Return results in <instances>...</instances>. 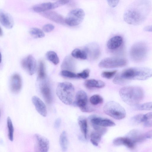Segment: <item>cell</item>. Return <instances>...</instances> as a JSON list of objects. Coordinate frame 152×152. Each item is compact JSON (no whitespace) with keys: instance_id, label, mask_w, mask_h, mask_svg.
I'll return each instance as SVG.
<instances>
[{"instance_id":"cell-1","label":"cell","mask_w":152,"mask_h":152,"mask_svg":"<svg viewBox=\"0 0 152 152\" xmlns=\"http://www.w3.org/2000/svg\"><path fill=\"white\" fill-rule=\"evenodd\" d=\"M151 9L150 0H135L126 10L124 20L130 25H140L146 19Z\"/></svg>"},{"instance_id":"cell-2","label":"cell","mask_w":152,"mask_h":152,"mask_svg":"<svg viewBox=\"0 0 152 152\" xmlns=\"http://www.w3.org/2000/svg\"><path fill=\"white\" fill-rule=\"evenodd\" d=\"M151 69L147 67H133L126 69L117 75L113 82L116 84L124 85L131 80H145L151 77Z\"/></svg>"},{"instance_id":"cell-3","label":"cell","mask_w":152,"mask_h":152,"mask_svg":"<svg viewBox=\"0 0 152 152\" xmlns=\"http://www.w3.org/2000/svg\"><path fill=\"white\" fill-rule=\"evenodd\" d=\"M119 94L124 102L131 106L139 104L144 96L142 89L136 86H126L122 88L119 91Z\"/></svg>"},{"instance_id":"cell-4","label":"cell","mask_w":152,"mask_h":152,"mask_svg":"<svg viewBox=\"0 0 152 152\" xmlns=\"http://www.w3.org/2000/svg\"><path fill=\"white\" fill-rule=\"evenodd\" d=\"M75 89L73 84L69 82L59 83L56 89V95L64 104L70 105L74 102Z\"/></svg>"},{"instance_id":"cell-5","label":"cell","mask_w":152,"mask_h":152,"mask_svg":"<svg viewBox=\"0 0 152 152\" xmlns=\"http://www.w3.org/2000/svg\"><path fill=\"white\" fill-rule=\"evenodd\" d=\"M103 110L106 114L116 120L122 119L126 115L124 108L119 103L114 101L107 102Z\"/></svg>"},{"instance_id":"cell-6","label":"cell","mask_w":152,"mask_h":152,"mask_svg":"<svg viewBox=\"0 0 152 152\" xmlns=\"http://www.w3.org/2000/svg\"><path fill=\"white\" fill-rule=\"evenodd\" d=\"M148 53V48L144 43L139 42L135 43L131 47L130 51L131 58L136 62H140L145 59Z\"/></svg>"},{"instance_id":"cell-7","label":"cell","mask_w":152,"mask_h":152,"mask_svg":"<svg viewBox=\"0 0 152 152\" xmlns=\"http://www.w3.org/2000/svg\"><path fill=\"white\" fill-rule=\"evenodd\" d=\"M85 16L84 10L77 8L71 10L65 19V23L70 26H77L83 20Z\"/></svg>"},{"instance_id":"cell-8","label":"cell","mask_w":152,"mask_h":152,"mask_svg":"<svg viewBox=\"0 0 152 152\" xmlns=\"http://www.w3.org/2000/svg\"><path fill=\"white\" fill-rule=\"evenodd\" d=\"M127 63V61L125 58L118 57H110L102 60L98 65L101 68H113L125 66Z\"/></svg>"},{"instance_id":"cell-9","label":"cell","mask_w":152,"mask_h":152,"mask_svg":"<svg viewBox=\"0 0 152 152\" xmlns=\"http://www.w3.org/2000/svg\"><path fill=\"white\" fill-rule=\"evenodd\" d=\"M88 98L86 92L83 90H80L76 93L74 103L81 111L84 112H90L94 109L88 105Z\"/></svg>"},{"instance_id":"cell-10","label":"cell","mask_w":152,"mask_h":152,"mask_svg":"<svg viewBox=\"0 0 152 152\" xmlns=\"http://www.w3.org/2000/svg\"><path fill=\"white\" fill-rule=\"evenodd\" d=\"M21 65L22 68L30 75H33L36 71V61L31 55H29L24 58L21 61Z\"/></svg>"},{"instance_id":"cell-11","label":"cell","mask_w":152,"mask_h":152,"mask_svg":"<svg viewBox=\"0 0 152 152\" xmlns=\"http://www.w3.org/2000/svg\"><path fill=\"white\" fill-rule=\"evenodd\" d=\"M34 138L36 151L47 152L48 151L49 142L47 138L39 134H36L34 135Z\"/></svg>"},{"instance_id":"cell-12","label":"cell","mask_w":152,"mask_h":152,"mask_svg":"<svg viewBox=\"0 0 152 152\" xmlns=\"http://www.w3.org/2000/svg\"><path fill=\"white\" fill-rule=\"evenodd\" d=\"M94 129L91 133L90 141L94 145L97 146L102 136L105 134L107 129L104 127L96 125L92 126Z\"/></svg>"},{"instance_id":"cell-13","label":"cell","mask_w":152,"mask_h":152,"mask_svg":"<svg viewBox=\"0 0 152 152\" xmlns=\"http://www.w3.org/2000/svg\"><path fill=\"white\" fill-rule=\"evenodd\" d=\"M89 119L92 126L96 125L103 127H107L114 126L115 125V123L110 119L96 115L90 116Z\"/></svg>"},{"instance_id":"cell-14","label":"cell","mask_w":152,"mask_h":152,"mask_svg":"<svg viewBox=\"0 0 152 152\" xmlns=\"http://www.w3.org/2000/svg\"><path fill=\"white\" fill-rule=\"evenodd\" d=\"M41 93L45 101L47 104H50L53 99L52 94L51 88L48 82L44 81L40 85Z\"/></svg>"},{"instance_id":"cell-15","label":"cell","mask_w":152,"mask_h":152,"mask_svg":"<svg viewBox=\"0 0 152 152\" xmlns=\"http://www.w3.org/2000/svg\"><path fill=\"white\" fill-rule=\"evenodd\" d=\"M22 87V80L21 76L18 74H15L11 77L10 88L12 92L14 94L18 93Z\"/></svg>"},{"instance_id":"cell-16","label":"cell","mask_w":152,"mask_h":152,"mask_svg":"<svg viewBox=\"0 0 152 152\" xmlns=\"http://www.w3.org/2000/svg\"><path fill=\"white\" fill-rule=\"evenodd\" d=\"M43 17L57 23L64 24L65 23V19L63 17L58 13L50 10L40 13Z\"/></svg>"},{"instance_id":"cell-17","label":"cell","mask_w":152,"mask_h":152,"mask_svg":"<svg viewBox=\"0 0 152 152\" xmlns=\"http://www.w3.org/2000/svg\"><path fill=\"white\" fill-rule=\"evenodd\" d=\"M0 23L5 27L10 29L14 24L13 18L11 16L2 10L0 9Z\"/></svg>"},{"instance_id":"cell-18","label":"cell","mask_w":152,"mask_h":152,"mask_svg":"<svg viewBox=\"0 0 152 152\" xmlns=\"http://www.w3.org/2000/svg\"><path fill=\"white\" fill-rule=\"evenodd\" d=\"M32 101L37 112L42 116L45 117L47 115V110L44 102L39 98L35 96L32 97Z\"/></svg>"},{"instance_id":"cell-19","label":"cell","mask_w":152,"mask_h":152,"mask_svg":"<svg viewBox=\"0 0 152 152\" xmlns=\"http://www.w3.org/2000/svg\"><path fill=\"white\" fill-rule=\"evenodd\" d=\"M126 137L128 138L135 144L142 142L145 139V134L136 129L130 130L127 133Z\"/></svg>"},{"instance_id":"cell-20","label":"cell","mask_w":152,"mask_h":152,"mask_svg":"<svg viewBox=\"0 0 152 152\" xmlns=\"http://www.w3.org/2000/svg\"><path fill=\"white\" fill-rule=\"evenodd\" d=\"M113 144L116 146L124 145L130 149H134L136 144L128 138L125 137H119L113 141Z\"/></svg>"},{"instance_id":"cell-21","label":"cell","mask_w":152,"mask_h":152,"mask_svg":"<svg viewBox=\"0 0 152 152\" xmlns=\"http://www.w3.org/2000/svg\"><path fill=\"white\" fill-rule=\"evenodd\" d=\"M123 39L121 37L116 36L111 38L108 41L107 46L111 50H114L119 48L123 43Z\"/></svg>"},{"instance_id":"cell-22","label":"cell","mask_w":152,"mask_h":152,"mask_svg":"<svg viewBox=\"0 0 152 152\" xmlns=\"http://www.w3.org/2000/svg\"><path fill=\"white\" fill-rule=\"evenodd\" d=\"M84 85L87 88L91 89L95 88H102L105 86V84L100 80L91 79L86 80L84 83Z\"/></svg>"},{"instance_id":"cell-23","label":"cell","mask_w":152,"mask_h":152,"mask_svg":"<svg viewBox=\"0 0 152 152\" xmlns=\"http://www.w3.org/2000/svg\"><path fill=\"white\" fill-rule=\"evenodd\" d=\"M89 48L86 49L87 54L89 53L92 58L95 59L99 56L100 53L99 46L96 43H92Z\"/></svg>"},{"instance_id":"cell-24","label":"cell","mask_w":152,"mask_h":152,"mask_svg":"<svg viewBox=\"0 0 152 152\" xmlns=\"http://www.w3.org/2000/svg\"><path fill=\"white\" fill-rule=\"evenodd\" d=\"M78 122L81 132L85 139H87L88 125L86 118L83 116H80L78 119Z\"/></svg>"},{"instance_id":"cell-25","label":"cell","mask_w":152,"mask_h":152,"mask_svg":"<svg viewBox=\"0 0 152 152\" xmlns=\"http://www.w3.org/2000/svg\"><path fill=\"white\" fill-rule=\"evenodd\" d=\"M34 11L41 13L52 10V3L45 2L34 6L32 7Z\"/></svg>"},{"instance_id":"cell-26","label":"cell","mask_w":152,"mask_h":152,"mask_svg":"<svg viewBox=\"0 0 152 152\" xmlns=\"http://www.w3.org/2000/svg\"><path fill=\"white\" fill-rule=\"evenodd\" d=\"M59 144L62 151H66L68 148L69 141L66 131H63L59 137Z\"/></svg>"},{"instance_id":"cell-27","label":"cell","mask_w":152,"mask_h":152,"mask_svg":"<svg viewBox=\"0 0 152 152\" xmlns=\"http://www.w3.org/2000/svg\"><path fill=\"white\" fill-rule=\"evenodd\" d=\"M72 56L76 58L86 59L87 58L88 54L86 50H81L78 48L74 49L71 53Z\"/></svg>"},{"instance_id":"cell-28","label":"cell","mask_w":152,"mask_h":152,"mask_svg":"<svg viewBox=\"0 0 152 152\" xmlns=\"http://www.w3.org/2000/svg\"><path fill=\"white\" fill-rule=\"evenodd\" d=\"M74 62L72 58L69 56H66L62 63L61 67L63 70L70 71L74 66Z\"/></svg>"},{"instance_id":"cell-29","label":"cell","mask_w":152,"mask_h":152,"mask_svg":"<svg viewBox=\"0 0 152 152\" xmlns=\"http://www.w3.org/2000/svg\"><path fill=\"white\" fill-rule=\"evenodd\" d=\"M31 35L35 38H40L44 37L45 36L43 31L41 29L37 28H32L29 31Z\"/></svg>"},{"instance_id":"cell-30","label":"cell","mask_w":152,"mask_h":152,"mask_svg":"<svg viewBox=\"0 0 152 152\" xmlns=\"http://www.w3.org/2000/svg\"><path fill=\"white\" fill-rule=\"evenodd\" d=\"M46 56L48 60L55 65H57L59 62V59L57 55L53 51H48L46 53Z\"/></svg>"},{"instance_id":"cell-31","label":"cell","mask_w":152,"mask_h":152,"mask_svg":"<svg viewBox=\"0 0 152 152\" xmlns=\"http://www.w3.org/2000/svg\"><path fill=\"white\" fill-rule=\"evenodd\" d=\"M8 129V137L10 140L12 141L13 140L14 128L12 120L10 117H8L7 120Z\"/></svg>"},{"instance_id":"cell-32","label":"cell","mask_w":152,"mask_h":152,"mask_svg":"<svg viewBox=\"0 0 152 152\" xmlns=\"http://www.w3.org/2000/svg\"><path fill=\"white\" fill-rule=\"evenodd\" d=\"M46 76L45 66L44 63L42 61L39 63L38 70V77L40 80H44Z\"/></svg>"},{"instance_id":"cell-33","label":"cell","mask_w":152,"mask_h":152,"mask_svg":"<svg viewBox=\"0 0 152 152\" xmlns=\"http://www.w3.org/2000/svg\"><path fill=\"white\" fill-rule=\"evenodd\" d=\"M152 102H148L134 105L135 108L138 110H152Z\"/></svg>"},{"instance_id":"cell-34","label":"cell","mask_w":152,"mask_h":152,"mask_svg":"<svg viewBox=\"0 0 152 152\" xmlns=\"http://www.w3.org/2000/svg\"><path fill=\"white\" fill-rule=\"evenodd\" d=\"M89 100L91 104L96 105L102 103L103 99L100 95L98 94H95L90 97Z\"/></svg>"},{"instance_id":"cell-35","label":"cell","mask_w":152,"mask_h":152,"mask_svg":"<svg viewBox=\"0 0 152 152\" xmlns=\"http://www.w3.org/2000/svg\"><path fill=\"white\" fill-rule=\"evenodd\" d=\"M60 75L63 77L69 78H75L77 77V74L71 72V71L63 70L60 72Z\"/></svg>"},{"instance_id":"cell-36","label":"cell","mask_w":152,"mask_h":152,"mask_svg":"<svg viewBox=\"0 0 152 152\" xmlns=\"http://www.w3.org/2000/svg\"><path fill=\"white\" fill-rule=\"evenodd\" d=\"M70 0H58L56 2L52 3V10L66 4Z\"/></svg>"},{"instance_id":"cell-37","label":"cell","mask_w":152,"mask_h":152,"mask_svg":"<svg viewBox=\"0 0 152 152\" xmlns=\"http://www.w3.org/2000/svg\"><path fill=\"white\" fill-rule=\"evenodd\" d=\"M144 115L137 114L133 116L131 118L132 121L134 124H138L143 122Z\"/></svg>"},{"instance_id":"cell-38","label":"cell","mask_w":152,"mask_h":152,"mask_svg":"<svg viewBox=\"0 0 152 152\" xmlns=\"http://www.w3.org/2000/svg\"><path fill=\"white\" fill-rule=\"evenodd\" d=\"M116 72L117 71L116 70L112 71H104L102 72L101 75L104 78L110 79L114 76Z\"/></svg>"},{"instance_id":"cell-39","label":"cell","mask_w":152,"mask_h":152,"mask_svg":"<svg viewBox=\"0 0 152 152\" xmlns=\"http://www.w3.org/2000/svg\"><path fill=\"white\" fill-rule=\"evenodd\" d=\"M90 72L88 69H85L81 72L77 74V77L86 79L89 76Z\"/></svg>"},{"instance_id":"cell-40","label":"cell","mask_w":152,"mask_h":152,"mask_svg":"<svg viewBox=\"0 0 152 152\" xmlns=\"http://www.w3.org/2000/svg\"><path fill=\"white\" fill-rule=\"evenodd\" d=\"M55 28L54 26L51 24H47L44 25L42 29L43 31L45 32L48 33L52 31Z\"/></svg>"},{"instance_id":"cell-41","label":"cell","mask_w":152,"mask_h":152,"mask_svg":"<svg viewBox=\"0 0 152 152\" xmlns=\"http://www.w3.org/2000/svg\"><path fill=\"white\" fill-rule=\"evenodd\" d=\"M120 0H107L108 5L111 7H116L119 3Z\"/></svg>"},{"instance_id":"cell-42","label":"cell","mask_w":152,"mask_h":152,"mask_svg":"<svg viewBox=\"0 0 152 152\" xmlns=\"http://www.w3.org/2000/svg\"><path fill=\"white\" fill-rule=\"evenodd\" d=\"M152 112H149L145 115H144L143 122H144L152 119Z\"/></svg>"},{"instance_id":"cell-43","label":"cell","mask_w":152,"mask_h":152,"mask_svg":"<svg viewBox=\"0 0 152 152\" xmlns=\"http://www.w3.org/2000/svg\"><path fill=\"white\" fill-rule=\"evenodd\" d=\"M61 122L60 118H57L55 121L54 124V126L55 128H58L60 126Z\"/></svg>"},{"instance_id":"cell-44","label":"cell","mask_w":152,"mask_h":152,"mask_svg":"<svg viewBox=\"0 0 152 152\" xmlns=\"http://www.w3.org/2000/svg\"><path fill=\"white\" fill-rule=\"evenodd\" d=\"M144 122V126L145 127H150L152 126V121L148 120Z\"/></svg>"},{"instance_id":"cell-45","label":"cell","mask_w":152,"mask_h":152,"mask_svg":"<svg viewBox=\"0 0 152 152\" xmlns=\"http://www.w3.org/2000/svg\"><path fill=\"white\" fill-rule=\"evenodd\" d=\"M152 130L149 131L145 134L146 138L151 139L152 138Z\"/></svg>"},{"instance_id":"cell-46","label":"cell","mask_w":152,"mask_h":152,"mask_svg":"<svg viewBox=\"0 0 152 152\" xmlns=\"http://www.w3.org/2000/svg\"><path fill=\"white\" fill-rule=\"evenodd\" d=\"M143 30L146 31L151 32L152 31V26H148L145 27Z\"/></svg>"},{"instance_id":"cell-47","label":"cell","mask_w":152,"mask_h":152,"mask_svg":"<svg viewBox=\"0 0 152 152\" xmlns=\"http://www.w3.org/2000/svg\"><path fill=\"white\" fill-rule=\"evenodd\" d=\"M3 34V32L0 26V36H1Z\"/></svg>"},{"instance_id":"cell-48","label":"cell","mask_w":152,"mask_h":152,"mask_svg":"<svg viewBox=\"0 0 152 152\" xmlns=\"http://www.w3.org/2000/svg\"><path fill=\"white\" fill-rule=\"evenodd\" d=\"M1 59H2V56H1V55L0 52V64L1 63Z\"/></svg>"},{"instance_id":"cell-49","label":"cell","mask_w":152,"mask_h":152,"mask_svg":"<svg viewBox=\"0 0 152 152\" xmlns=\"http://www.w3.org/2000/svg\"></svg>"}]
</instances>
